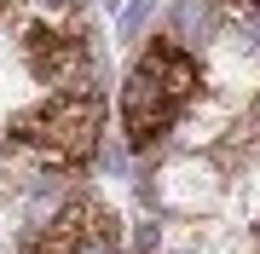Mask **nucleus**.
<instances>
[{"instance_id":"nucleus-4","label":"nucleus","mask_w":260,"mask_h":254,"mask_svg":"<svg viewBox=\"0 0 260 254\" xmlns=\"http://www.w3.org/2000/svg\"><path fill=\"white\" fill-rule=\"evenodd\" d=\"M29 254H121L116 214H104L99 202H70L64 214H52V226L35 237Z\"/></svg>"},{"instance_id":"nucleus-2","label":"nucleus","mask_w":260,"mask_h":254,"mask_svg":"<svg viewBox=\"0 0 260 254\" xmlns=\"http://www.w3.org/2000/svg\"><path fill=\"white\" fill-rule=\"evenodd\" d=\"M104 133V98L99 93H52L47 104L23 110L6 127V156L35 168H81L99 151Z\"/></svg>"},{"instance_id":"nucleus-8","label":"nucleus","mask_w":260,"mask_h":254,"mask_svg":"<svg viewBox=\"0 0 260 254\" xmlns=\"http://www.w3.org/2000/svg\"><path fill=\"white\" fill-rule=\"evenodd\" d=\"M104 6H116V0H104Z\"/></svg>"},{"instance_id":"nucleus-1","label":"nucleus","mask_w":260,"mask_h":254,"mask_svg":"<svg viewBox=\"0 0 260 254\" xmlns=\"http://www.w3.org/2000/svg\"><path fill=\"white\" fill-rule=\"evenodd\" d=\"M203 93V69L179 41H150L133 64L127 87H121V122H127V151H150L162 144L174 122L197 104Z\"/></svg>"},{"instance_id":"nucleus-3","label":"nucleus","mask_w":260,"mask_h":254,"mask_svg":"<svg viewBox=\"0 0 260 254\" xmlns=\"http://www.w3.org/2000/svg\"><path fill=\"white\" fill-rule=\"evenodd\" d=\"M23 64L58 93H93V76H99V58L87 47L81 23L58 18V12H47L23 29Z\"/></svg>"},{"instance_id":"nucleus-6","label":"nucleus","mask_w":260,"mask_h":254,"mask_svg":"<svg viewBox=\"0 0 260 254\" xmlns=\"http://www.w3.org/2000/svg\"><path fill=\"white\" fill-rule=\"evenodd\" d=\"M220 12H225V18H237V23H249L254 35H260V0H220Z\"/></svg>"},{"instance_id":"nucleus-5","label":"nucleus","mask_w":260,"mask_h":254,"mask_svg":"<svg viewBox=\"0 0 260 254\" xmlns=\"http://www.w3.org/2000/svg\"><path fill=\"white\" fill-rule=\"evenodd\" d=\"M156 197L168 208H185V214H197V208H208L214 197H220V185H214V173L203 168V162H168L156 185H145V202Z\"/></svg>"},{"instance_id":"nucleus-7","label":"nucleus","mask_w":260,"mask_h":254,"mask_svg":"<svg viewBox=\"0 0 260 254\" xmlns=\"http://www.w3.org/2000/svg\"><path fill=\"white\" fill-rule=\"evenodd\" d=\"M150 12H156V0H133V6L121 12V35H139V29L150 23Z\"/></svg>"}]
</instances>
